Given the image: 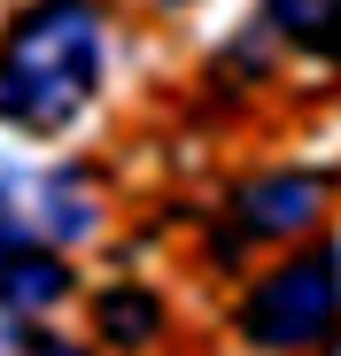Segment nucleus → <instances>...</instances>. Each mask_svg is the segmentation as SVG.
<instances>
[{
  "label": "nucleus",
  "mask_w": 341,
  "mask_h": 356,
  "mask_svg": "<svg viewBox=\"0 0 341 356\" xmlns=\"http://www.w3.org/2000/svg\"><path fill=\"white\" fill-rule=\"evenodd\" d=\"M101 63H109L101 0H31L0 31V124L24 140L70 132L101 93Z\"/></svg>",
  "instance_id": "nucleus-1"
},
{
  "label": "nucleus",
  "mask_w": 341,
  "mask_h": 356,
  "mask_svg": "<svg viewBox=\"0 0 341 356\" xmlns=\"http://www.w3.org/2000/svg\"><path fill=\"white\" fill-rule=\"evenodd\" d=\"M326 194L333 178L326 170H264L248 178V186L233 194V241H295V232H310L326 217Z\"/></svg>",
  "instance_id": "nucleus-4"
},
{
  "label": "nucleus",
  "mask_w": 341,
  "mask_h": 356,
  "mask_svg": "<svg viewBox=\"0 0 341 356\" xmlns=\"http://www.w3.org/2000/svg\"><path fill=\"white\" fill-rule=\"evenodd\" d=\"M163 8H187V0H163Z\"/></svg>",
  "instance_id": "nucleus-10"
},
{
  "label": "nucleus",
  "mask_w": 341,
  "mask_h": 356,
  "mask_svg": "<svg viewBox=\"0 0 341 356\" xmlns=\"http://www.w3.org/2000/svg\"><path fill=\"white\" fill-rule=\"evenodd\" d=\"M333 333H341V248H303L241 294V341L248 348L295 356V348H326Z\"/></svg>",
  "instance_id": "nucleus-2"
},
{
  "label": "nucleus",
  "mask_w": 341,
  "mask_h": 356,
  "mask_svg": "<svg viewBox=\"0 0 341 356\" xmlns=\"http://www.w3.org/2000/svg\"><path fill=\"white\" fill-rule=\"evenodd\" d=\"M264 24L341 70V0H264Z\"/></svg>",
  "instance_id": "nucleus-6"
},
{
  "label": "nucleus",
  "mask_w": 341,
  "mask_h": 356,
  "mask_svg": "<svg viewBox=\"0 0 341 356\" xmlns=\"http://www.w3.org/2000/svg\"><path fill=\"white\" fill-rule=\"evenodd\" d=\"M93 318H101V341L109 348H148L163 333V302H155L148 286H109L101 302H93Z\"/></svg>",
  "instance_id": "nucleus-7"
},
{
  "label": "nucleus",
  "mask_w": 341,
  "mask_h": 356,
  "mask_svg": "<svg viewBox=\"0 0 341 356\" xmlns=\"http://www.w3.org/2000/svg\"><path fill=\"white\" fill-rule=\"evenodd\" d=\"M0 356H86V348H78V341L39 333L31 318H0Z\"/></svg>",
  "instance_id": "nucleus-8"
},
{
  "label": "nucleus",
  "mask_w": 341,
  "mask_h": 356,
  "mask_svg": "<svg viewBox=\"0 0 341 356\" xmlns=\"http://www.w3.org/2000/svg\"><path fill=\"white\" fill-rule=\"evenodd\" d=\"M70 294V264L39 248V241H8L0 232V318H39Z\"/></svg>",
  "instance_id": "nucleus-5"
},
{
  "label": "nucleus",
  "mask_w": 341,
  "mask_h": 356,
  "mask_svg": "<svg viewBox=\"0 0 341 356\" xmlns=\"http://www.w3.org/2000/svg\"><path fill=\"white\" fill-rule=\"evenodd\" d=\"M0 232L8 241H39V248H63L93 232V194L86 178L70 170H31L0 155Z\"/></svg>",
  "instance_id": "nucleus-3"
},
{
  "label": "nucleus",
  "mask_w": 341,
  "mask_h": 356,
  "mask_svg": "<svg viewBox=\"0 0 341 356\" xmlns=\"http://www.w3.org/2000/svg\"><path fill=\"white\" fill-rule=\"evenodd\" d=\"M318 356H341V333H333V341H326V348H318Z\"/></svg>",
  "instance_id": "nucleus-9"
}]
</instances>
